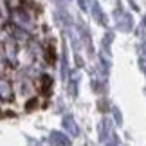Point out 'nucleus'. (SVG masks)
Here are the masks:
<instances>
[{
	"label": "nucleus",
	"mask_w": 146,
	"mask_h": 146,
	"mask_svg": "<svg viewBox=\"0 0 146 146\" xmlns=\"http://www.w3.org/2000/svg\"><path fill=\"white\" fill-rule=\"evenodd\" d=\"M63 126H65V130L69 132V135H72V137H76L78 135V125L74 123V119L72 117H65V121H63Z\"/></svg>",
	"instance_id": "obj_1"
},
{
	"label": "nucleus",
	"mask_w": 146,
	"mask_h": 146,
	"mask_svg": "<svg viewBox=\"0 0 146 146\" xmlns=\"http://www.w3.org/2000/svg\"><path fill=\"white\" fill-rule=\"evenodd\" d=\"M50 87H52V80L45 74V76H42V83H40V90L45 94V96H49V92H50Z\"/></svg>",
	"instance_id": "obj_2"
},
{
	"label": "nucleus",
	"mask_w": 146,
	"mask_h": 146,
	"mask_svg": "<svg viewBox=\"0 0 146 146\" xmlns=\"http://www.w3.org/2000/svg\"><path fill=\"white\" fill-rule=\"evenodd\" d=\"M50 143H56V144H69L70 141L63 135V133H60V132H52V133H50Z\"/></svg>",
	"instance_id": "obj_3"
},
{
	"label": "nucleus",
	"mask_w": 146,
	"mask_h": 146,
	"mask_svg": "<svg viewBox=\"0 0 146 146\" xmlns=\"http://www.w3.org/2000/svg\"><path fill=\"white\" fill-rule=\"evenodd\" d=\"M7 98L11 99V88L7 90V81H2V99L7 101Z\"/></svg>",
	"instance_id": "obj_4"
},
{
	"label": "nucleus",
	"mask_w": 146,
	"mask_h": 146,
	"mask_svg": "<svg viewBox=\"0 0 146 146\" xmlns=\"http://www.w3.org/2000/svg\"><path fill=\"white\" fill-rule=\"evenodd\" d=\"M94 16H98V22L103 24V13H101V9H99L98 4H94Z\"/></svg>",
	"instance_id": "obj_5"
},
{
	"label": "nucleus",
	"mask_w": 146,
	"mask_h": 146,
	"mask_svg": "<svg viewBox=\"0 0 146 146\" xmlns=\"http://www.w3.org/2000/svg\"><path fill=\"white\" fill-rule=\"evenodd\" d=\"M36 105H38V98H33V99H29V101H27L25 108H27V110H33V108H35Z\"/></svg>",
	"instance_id": "obj_6"
},
{
	"label": "nucleus",
	"mask_w": 146,
	"mask_h": 146,
	"mask_svg": "<svg viewBox=\"0 0 146 146\" xmlns=\"http://www.w3.org/2000/svg\"><path fill=\"white\" fill-rule=\"evenodd\" d=\"M54 58H56V56H54V49L49 47V49H47V61H49V63H52Z\"/></svg>",
	"instance_id": "obj_7"
},
{
	"label": "nucleus",
	"mask_w": 146,
	"mask_h": 146,
	"mask_svg": "<svg viewBox=\"0 0 146 146\" xmlns=\"http://www.w3.org/2000/svg\"><path fill=\"white\" fill-rule=\"evenodd\" d=\"M54 2H58V4H61V2H67V0H54Z\"/></svg>",
	"instance_id": "obj_8"
},
{
	"label": "nucleus",
	"mask_w": 146,
	"mask_h": 146,
	"mask_svg": "<svg viewBox=\"0 0 146 146\" xmlns=\"http://www.w3.org/2000/svg\"><path fill=\"white\" fill-rule=\"evenodd\" d=\"M144 25H146V16H144Z\"/></svg>",
	"instance_id": "obj_9"
}]
</instances>
